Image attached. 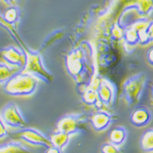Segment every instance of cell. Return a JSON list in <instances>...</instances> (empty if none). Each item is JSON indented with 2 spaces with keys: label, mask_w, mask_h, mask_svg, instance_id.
Segmentation results:
<instances>
[{
  "label": "cell",
  "mask_w": 153,
  "mask_h": 153,
  "mask_svg": "<svg viewBox=\"0 0 153 153\" xmlns=\"http://www.w3.org/2000/svg\"><path fill=\"white\" fill-rule=\"evenodd\" d=\"M83 99L85 103L93 105L96 104L99 101V96H98L97 89H89L87 91H85L83 95Z\"/></svg>",
  "instance_id": "ac0fdd59"
},
{
  "label": "cell",
  "mask_w": 153,
  "mask_h": 153,
  "mask_svg": "<svg viewBox=\"0 0 153 153\" xmlns=\"http://www.w3.org/2000/svg\"><path fill=\"white\" fill-rule=\"evenodd\" d=\"M45 153H63L62 152L61 149H59L58 147H55V146H52V147H50L47 148V151Z\"/></svg>",
  "instance_id": "cb8c5ba5"
},
{
  "label": "cell",
  "mask_w": 153,
  "mask_h": 153,
  "mask_svg": "<svg viewBox=\"0 0 153 153\" xmlns=\"http://www.w3.org/2000/svg\"><path fill=\"white\" fill-rule=\"evenodd\" d=\"M38 80L30 74L20 71L4 84V92L12 96H29L35 91Z\"/></svg>",
  "instance_id": "6da1fadb"
},
{
  "label": "cell",
  "mask_w": 153,
  "mask_h": 153,
  "mask_svg": "<svg viewBox=\"0 0 153 153\" xmlns=\"http://www.w3.org/2000/svg\"><path fill=\"white\" fill-rule=\"evenodd\" d=\"M11 137L13 139L22 140L33 146H40L46 148L53 146L50 138L45 136L40 131L32 128H25L19 131L12 133Z\"/></svg>",
  "instance_id": "277c9868"
},
{
  "label": "cell",
  "mask_w": 153,
  "mask_h": 153,
  "mask_svg": "<svg viewBox=\"0 0 153 153\" xmlns=\"http://www.w3.org/2000/svg\"><path fill=\"white\" fill-rule=\"evenodd\" d=\"M50 139L51 142H52L53 146L58 147V148L63 151L66 147V146L68 144L69 141H70L71 135L57 130L56 132L53 133L50 136Z\"/></svg>",
  "instance_id": "7c38bea8"
},
{
  "label": "cell",
  "mask_w": 153,
  "mask_h": 153,
  "mask_svg": "<svg viewBox=\"0 0 153 153\" xmlns=\"http://www.w3.org/2000/svg\"><path fill=\"white\" fill-rule=\"evenodd\" d=\"M101 153H121L117 146L112 144V142H106L101 147Z\"/></svg>",
  "instance_id": "ffe728a7"
},
{
  "label": "cell",
  "mask_w": 153,
  "mask_h": 153,
  "mask_svg": "<svg viewBox=\"0 0 153 153\" xmlns=\"http://www.w3.org/2000/svg\"><path fill=\"white\" fill-rule=\"evenodd\" d=\"M8 135L9 131L7 129V125L3 123V121H0V138L3 139L5 137H7Z\"/></svg>",
  "instance_id": "44dd1931"
},
{
  "label": "cell",
  "mask_w": 153,
  "mask_h": 153,
  "mask_svg": "<svg viewBox=\"0 0 153 153\" xmlns=\"http://www.w3.org/2000/svg\"><path fill=\"white\" fill-rule=\"evenodd\" d=\"M27 54V62L22 71L30 74L43 82L49 84L53 80L52 75L44 67L42 62L41 57L39 53L36 52H28Z\"/></svg>",
  "instance_id": "3957f363"
},
{
  "label": "cell",
  "mask_w": 153,
  "mask_h": 153,
  "mask_svg": "<svg viewBox=\"0 0 153 153\" xmlns=\"http://www.w3.org/2000/svg\"><path fill=\"white\" fill-rule=\"evenodd\" d=\"M5 3H9V4H12L13 3V2H14V0H3Z\"/></svg>",
  "instance_id": "d4e9b609"
},
{
  "label": "cell",
  "mask_w": 153,
  "mask_h": 153,
  "mask_svg": "<svg viewBox=\"0 0 153 153\" xmlns=\"http://www.w3.org/2000/svg\"><path fill=\"white\" fill-rule=\"evenodd\" d=\"M146 82V75L144 73H140L132 76L125 83L123 91L127 103L133 105L141 99Z\"/></svg>",
  "instance_id": "7a4b0ae2"
},
{
  "label": "cell",
  "mask_w": 153,
  "mask_h": 153,
  "mask_svg": "<svg viewBox=\"0 0 153 153\" xmlns=\"http://www.w3.org/2000/svg\"><path fill=\"white\" fill-rule=\"evenodd\" d=\"M124 37L128 44H137L138 43V32L134 29H133L132 27H130L127 30H126Z\"/></svg>",
  "instance_id": "d6986e66"
},
{
  "label": "cell",
  "mask_w": 153,
  "mask_h": 153,
  "mask_svg": "<svg viewBox=\"0 0 153 153\" xmlns=\"http://www.w3.org/2000/svg\"><path fill=\"white\" fill-rule=\"evenodd\" d=\"M20 68L13 66L8 65L7 63H1L0 66V74H1V83L3 84V81H7L9 79H11L13 75H15L16 74L19 73L21 71Z\"/></svg>",
  "instance_id": "5bb4252c"
},
{
  "label": "cell",
  "mask_w": 153,
  "mask_h": 153,
  "mask_svg": "<svg viewBox=\"0 0 153 153\" xmlns=\"http://www.w3.org/2000/svg\"><path fill=\"white\" fill-rule=\"evenodd\" d=\"M147 58L149 64L153 66V47H151L147 53Z\"/></svg>",
  "instance_id": "603a6c76"
},
{
  "label": "cell",
  "mask_w": 153,
  "mask_h": 153,
  "mask_svg": "<svg viewBox=\"0 0 153 153\" xmlns=\"http://www.w3.org/2000/svg\"><path fill=\"white\" fill-rule=\"evenodd\" d=\"M112 122V116L103 110H100L91 117V123L94 130L101 132L107 130Z\"/></svg>",
  "instance_id": "9c48e42d"
},
{
  "label": "cell",
  "mask_w": 153,
  "mask_h": 153,
  "mask_svg": "<svg viewBox=\"0 0 153 153\" xmlns=\"http://www.w3.org/2000/svg\"><path fill=\"white\" fill-rule=\"evenodd\" d=\"M134 6L138 14L147 17L153 11V0H135Z\"/></svg>",
  "instance_id": "9a60e30c"
},
{
  "label": "cell",
  "mask_w": 153,
  "mask_h": 153,
  "mask_svg": "<svg viewBox=\"0 0 153 153\" xmlns=\"http://www.w3.org/2000/svg\"><path fill=\"white\" fill-rule=\"evenodd\" d=\"M152 97H153V88H152Z\"/></svg>",
  "instance_id": "484cf974"
},
{
  "label": "cell",
  "mask_w": 153,
  "mask_h": 153,
  "mask_svg": "<svg viewBox=\"0 0 153 153\" xmlns=\"http://www.w3.org/2000/svg\"><path fill=\"white\" fill-rule=\"evenodd\" d=\"M147 33L148 36H149L151 42H153V20L151 21L148 24V26H147Z\"/></svg>",
  "instance_id": "7402d4cb"
},
{
  "label": "cell",
  "mask_w": 153,
  "mask_h": 153,
  "mask_svg": "<svg viewBox=\"0 0 153 153\" xmlns=\"http://www.w3.org/2000/svg\"><path fill=\"white\" fill-rule=\"evenodd\" d=\"M3 19L7 23L14 24L19 19V11L15 7H11L3 12Z\"/></svg>",
  "instance_id": "e0dca14e"
},
{
  "label": "cell",
  "mask_w": 153,
  "mask_h": 153,
  "mask_svg": "<svg viewBox=\"0 0 153 153\" xmlns=\"http://www.w3.org/2000/svg\"><path fill=\"white\" fill-rule=\"evenodd\" d=\"M87 121L83 115H68L62 117L57 123V130L69 135H75L82 132L84 124Z\"/></svg>",
  "instance_id": "5b68a950"
},
{
  "label": "cell",
  "mask_w": 153,
  "mask_h": 153,
  "mask_svg": "<svg viewBox=\"0 0 153 153\" xmlns=\"http://www.w3.org/2000/svg\"><path fill=\"white\" fill-rule=\"evenodd\" d=\"M2 58L7 64L23 70L26 65L27 54L22 50L10 46L2 50Z\"/></svg>",
  "instance_id": "52a82bcc"
},
{
  "label": "cell",
  "mask_w": 153,
  "mask_h": 153,
  "mask_svg": "<svg viewBox=\"0 0 153 153\" xmlns=\"http://www.w3.org/2000/svg\"><path fill=\"white\" fill-rule=\"evenodd\" d=\"M109 141L116 146H121L125 142L127 137L126 130L124 127L118 126L112 129L109 133Z\"/></svg>",
  "instance_id": "8fae6325"
},
{
  "label": "cell",
  "mask_w": 153,
  "mask_h": 153,
  "mask_svg": "<svg viewBox=\"0 0 153 153\" xmlns=\"http://www.w3.org/2000/svg\"><path fill=\"white\" fill-rule=\"evenodd\" d=\"M152 120V114L149 109L145 106H139L131 113L130 117V123L134 126L142 128L150 124Z\"/></svg>",
  "instance_id": "ba28073f"
},
{
  "label": "cell",
  "mask_w": 153,
  "mask_h": 153,
  "mask_svg": "<svg viewBox=\"0 0 153 153\" xmlns=\"http://www.w3.org/2000/svg\"><path fill=\"white\" fill-rule=\"evenodd\" d=\"M0 153H32L19 142H9L1 146Z\"/></svg>",
  "instance_id": "4fadbf2b"
},
{
  "label": "cell",
  "mask_w": 153,
  "mask_h": 153,
  "mask_svg": "<svg viewBox=\"0 0 153 153\" xmlns=\"http://www.w3.org/2000/svg\"><path fill=\"white\" fill-rule=\"evenodd\" d=\"M98 96L101 103L104 104H110L114 97V88L111 83L108 81H102L97 87Z\"/></svg>",
  "instance_id": "30bf717a"
},
{
  "label": "cell",
  "mask_w": 153,
  "mask_h": 153,
  "mask_svg": "<svg viewBox=\"0 0 153 153\" xmlns=\"http://www.w3.org/2000/svg\"><path fill=\"white\" fill-rule=\"evenodd\" d=\"M140 147L145 152H153V129L147 130L140 139Z\"/></svg>",
  "instance_id": "2e32d148"
},
{
  "label": "cell",
  "mask_w": 153,
  "mask_h": 153,
  "mask_svg": "<svg viewBox=\"0 0 153 153\" xmlns=\"http://www.w3.org/2000/svg\"><path fill=\"white\" fill-rule=\"evenodd\" d=\"M1 121L7 126L13 129L22 130L27 126L26 121L18 106L14 103H9L3 108L1 113Z\"/></svg>",
  "instance_id": "8992f818"
}]
</instances>
